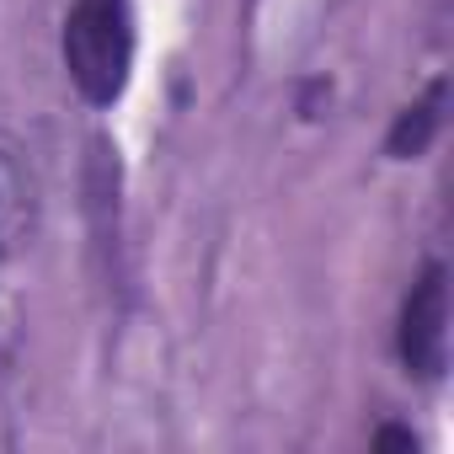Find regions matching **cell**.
Instances as JSON below:
<instances>
[{
  "label": "cell",
  "instance_id": "cell-2",
  "mask_svg": "<svg viewBox=\"0 0 454 454\" xmlns=\"http://www.w3.org/2000/svg\"><path fill=\"white\" fill-rule=\"evenodd\" d=\"M395 353L401 369L417 380H438L449 369V273L443 262H427L401 305V326H395Z\"/></svg>",
  "mask_w": 454,
  "mask_h": 454
},
{
  "label": "cell",
  "instance_id": "cell-1",
  "mask_svg": "<svg viewBox=\"0 0 454 454\" xmlns=\"http://www.w3.org/2000/svg\"><path fill=\"white\" fill-rule=\"evenodd\" d=\"M59 54L81 102L113 107L134 75V0H70Z\"/></svg>",
  "mask_w": 454,
  "mask_h": 454
},
{
  "label": "cell",
  "instance_id": "cell-4",
  "mask_svg": "<svg viewBox=\"0 0 454 454\" xmlns=\"http://www.w3.org/2000/svg\"><path fill=\"white\" fill-rule=\"evenodd\" d=\"M443 102H449V86L433 81V86L422 91V102L401 107L395 123H390V134H385V155H390V160H417V155H427L433 134L443 129Z\"/></svg>",
  "mask_w": 454,
  "mask_h": 454
},
{
  "label": "cell",
  "instance_id": "cell-3",
  "mask_svg": "<svg viewBox=\"0 0 454 454\" xmlns=\"http://www.w3.org/2000/svg\"><path fill=\"white\" fill-rule=\"evenodd\" d=\"M38 214H43L38 171L22 150V139H12L0 129V262L17 257L38 236Z\"/></svg>",
  "mask_w": 454,
  "mask_h": 454
},
{
  "label": "cell",
  "instance_id": "cell-5",
  "mask_svg": "<svg viewBox=\"0 0 454 454\" xmlns=\"http://www.w3.org/2000/svg\"><path fill=\"white\" fill-rule=\"evenodd\" d=\"M374 443H380V449H395V443H406V449H417V438H411L406 427H380V433H374Z\"/></svg>",
  "mask_w": 454,
  "mask_h": 454
}]
</instances>
